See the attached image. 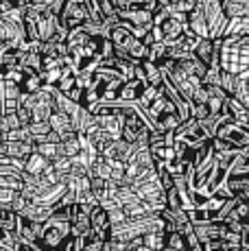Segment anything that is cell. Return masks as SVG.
Wrapping results in <instances>:
<instances>
[{"label": "cell", "instance_id": "cell-1", "mask_svg": "<svg viewBox=\"0 0 249 251\" xmlns=\"http://www.w3.org/2000/svg\"><path fill=\"white\" fill-rule=\"evenodd\" d=\"M26 40L31 44H49V42H66L68 31H64L59 24V13L50 7H33L28 4L25 18H22Z\"/></svg>", "mask_w": 249, "mask_h": 251}, {"label": "cell", "instance_id": "cell-2", "mask_svg": "<svg viewBox=\"0 0 249 251\" xmlns=\"http://www.w3.org/2000/svg\"><path fill=\"white\" fill-rule=\"evenodd\" d=\"M70 210L73 203L57 201L52 205L50 216L40 225V234H37L42 251H57L70 240Z\"/></svg>", "mask_w": 249, "mask_h": 251}, {"label": "cell", "instance_id": "cell-3", "mask_svg": "<svg viewBox=\"0 0 249 251\" xmlns=\"http://www.w3.org/2000/svg\"><path fill=\"white\" fill-rule=\"evenodd\" d=\"M219 66L238 76L249 70V35H229L219 40Z\"/></svg>", "mask_w": 249, "mask_h": 251}, {"label": "cell", "instance_id": "cell-4", "mask_svg": "<svg viewBox=\"0 0 249 251\" xmlns=\"http://www.w3.org/2000/svg\"><path fill=\"white\" fill-rule=\"evenodd\" d=\"M188 33V13L171 11V9L157 7L153 13L151 37L160 44H173Z\"/></svg>", "mask_w": 249, "mask_h": 251}, {"label": "cell", "instance_id": "cell-5", "mask_svg": "<svg viewBox=\"0 0 249 251\" xmlns=\"http://www.w3.org/2000/svg\"><path fill=\"white\" fill-rule=\"evenodd\" d=\"M214 138L225 142L227 147H232L234 151L249 153V127L236 123V120H232L225 114H223L221 123H219L217 131H214Z\"/></svg>", "mask_w": 249, "mask_h": 251}, {"label": "cell", "instance_id": "cell-6", "mask_svg": "<svg viewBox=\"0 0 249 251\" xmlns=\"http://www.w3.org/2000/svg\"><path fill=\"white\" fill-rule=\"evenodd\" d=\"M22 219L11 210H0V251H20Z\"/></svg>", "mask_w": 249, "mask_h": 251}, {"label": "cell", "instance_id": "cell-7", "mask_svg": "<svg viewBox=\"0 0 249 251\" xmlns=\"http://www.w3.org/2000/svg\"><path fill=\"white\" fill-rule=\"evenodd\" d=\"M90 4L88 2H73V0H64L59 9V24L64 31H75V28H81L90 22Z\"/></svg>", "mask_w": 249, "mask_h": 251}, {"label": "cell", "instance_id": "cell-8", "mask_svg": "<svg viewBox=\"0 0 249 251\" xmlns=\"http://www.w3.org/2000/svg\"><path fill=\"white\" fill-rule=\"evenodd\" d=\"M201 11H203L205 24H208V31H210V40H221L225 28H227V16L223 11V4L221 0H197Z\"/></svg>", "mask_w": 249, "mask_h": 251}, {"label": "cell", "instance_id": "cell-9", "mask_svg": "<svg viewBox=\"0 0 249 251\" xmlns=\"http://www.w3.org/2000/svg\"><path fill=\"white\" fill-rule=\"evenodd\" d=\"M175 138L184 140V142L193 144V147H201V144L212 142V133H210L208 129H205V125H203V123H199V120H195V118L184 120V123H181L179 127H177Z\"/></svg>", "mask_w": 249, "mask_h": 251}, {"label": "cell", "instance_id": "cell-10", "mask_svg": "<svg viewBox=\"0 0 249 251\" xmlns=\"http://www.w3.org/2000/svg\"><path fill=\"white\" fill-rule=\"evenodd\" d=\"M109 234H112V221H109V214L103 205H94L92 212H90V236L94 240H100V243H107Z\"/></svg>", "mask_w": 249, "mask_h": 251}, {"label": "cell", "instance_id": "cell-11", "mask_svg": "<svg viewBox=\"0 0 249 251\" xmlns=\"http://www.w3.org/2000/svg\"><path fill=\"white\" fill-rule=\"evenodd\" d=\"M223 114L229 116L232 120H236V123L247 125V127H249V109L243 107V105L238 103L234 96H227V100H225V107H223Z\"/></svg>", "mask_w": 249, "mask_h": 251}, {"label": "cell", "instance_id": "cell-12", "mask_svg": "<svg viewBox=\"0 0 249 251\" xmlns=\"http://www.w3.org/2000/svg\"><path fill=\"white\" fill-rule=\"evenodd\" d=\"M223 11L227 20L234 18H249V0H223Z\"/></svg>", "mask_w": 249, "mask_h": 251}, {"label": "cell", "instance_id": "cell-13", "mask_svg": "<svg viewBox=\"0 0 249 251\" xmlns=\"http://www.w3.org/2000/svg\"><path fill=\"white\" fill-rule=\"evenodd\" d=\"M234 99H236L243 107L249 109V70L236 76V94H234Z\"/></svg>", "mask_w": 249, "mask_h": 251}, {"label": "cell", "instance_id": "cell-14", "mask_svg": "<svg viewBox=\"0 0 249 251\" xmlns=\"http://www.w3.org/2000/svg\"><path fill=\"white\" fill-rule=\"evenodd\" d=\"M142 68H145V76H147V83L153 85V88H162V81H164V75H162L160 66L153 64V61H142Z\"/></svg>", "mask_w": 249, "mask_h": 251}, {"label": "cell", "instance_id": "cell-15", "mask_svg": "<svg viewBox=\"0 0 249 251\" xmlns=\"http://www.w3.org/2000/svg\"><path fill=\"white\" fill-rule=\"evenodd\" d=\"M229 35H249V18H234V20H229L223 37H229Z\"/></svg>", "mask_w": 249, "mask_h": 251}, {"label": "cell", "instance_id": "cell-16", "mask_svg": "<svg viewBox=\"0 0 249 251\" xmlns=\"http://www.w3.org/2000/svg\"><path fill=\"white\" fill-rule=\"evenodd\" d=\"M164 238H166L164 231H151V234H147L145 238H142V243L153 251H160L162 247H164Z\"/></svg>", "mask_w": 249, "mask_h": 251}, {"label": "cell", "instance_id": "cell-17", "mask_svg": "<svg viewBox=\"0 0 249 251\" xmlns=\"http://www.w3.org/2000/svg\"><path fill=\"white\" fill-rule=\"evenodd\" d=\"M219 88H221L227 96L236 94V76L229 75V72H221V81H219Z\"/></svg>", "mask_w": 249, "mask_h": 251}, {"label": "cell", "instance_id": "cell-18", "mask_svg": "<svg viewBox=\"0 0 249 251\" xmlns=\"http://www.w3.org/2000/svg\"><path fill=\"white\" fill-rule=\"evenodd\" d=\"M203 251H232V247L227 245V240L217 238V240H210V243L203 245Z\"/></svg>", "mask_w": 249, "mask_h": 251}, {"label": "cell", "instance_id": "cell-19", "mask_svg": "<svg viewBox=\"0 0 249 251\" xmlns=\"http://www.w3.org/2000/svg\"><path fill=\"white\" fill-rule=\"evenodd\" d=\"M103 245H105V243H100V240H94L92 236H90L88 243H85L79 251H103Z\"/></svg>", "mask_w": 249, "mask_h": 251}, {"label": "cell", "instance_id": "cell-20", "mask_svg": "<svg viewBox=\"0 0 249 251\" xmlns=\"http://www.w3.org/2000/svg\"><path fill=\"white\" fill-rule=\"evenodd\" d=\"M241 251H249V223H243L241 227Z\"/></svg>", "mask_w": 249, "mask_h": 251}, {"label": "cell", "instance_id": "cell-21", "mask_svg": "<svg viewBox=\"0 0 249 251\" xmlns=\"http://www.w3.org/2000/svg\"><path fill=\"white\" fill-rule=\"evenodd\" d=\"M11 2H13V4H16V7H22V4H26V2H28V0H11Z\"/></svg>", "mask_w": 249, "mask_h": 251}, {"label": "cell", "instance_id": "cell-22", "mask_svg": "<svg viewBox=\"0 0 249 251\" xmlns=\"http://www.w3.org/2000/svg\"><path fill=\"white\" fill-rule=\"evenodd\" d=\"M221 2H223V0H221Z\"/></svg>", "mask_w": 249, "mask_h": 251}, {"label": "cell", "instance_id": "cell-23", "mask_svg": "<svg viewBox=\"0 0 249 251\" xmlns=\"http://www.w3.org/2000/svg\"><path fill=\"white\" fill-rule=\"evenodd\" d=\"M247 203H249V201H247Z\"/></svg>", "mask_w": 249, "mask_h": 251}]
</instances>
